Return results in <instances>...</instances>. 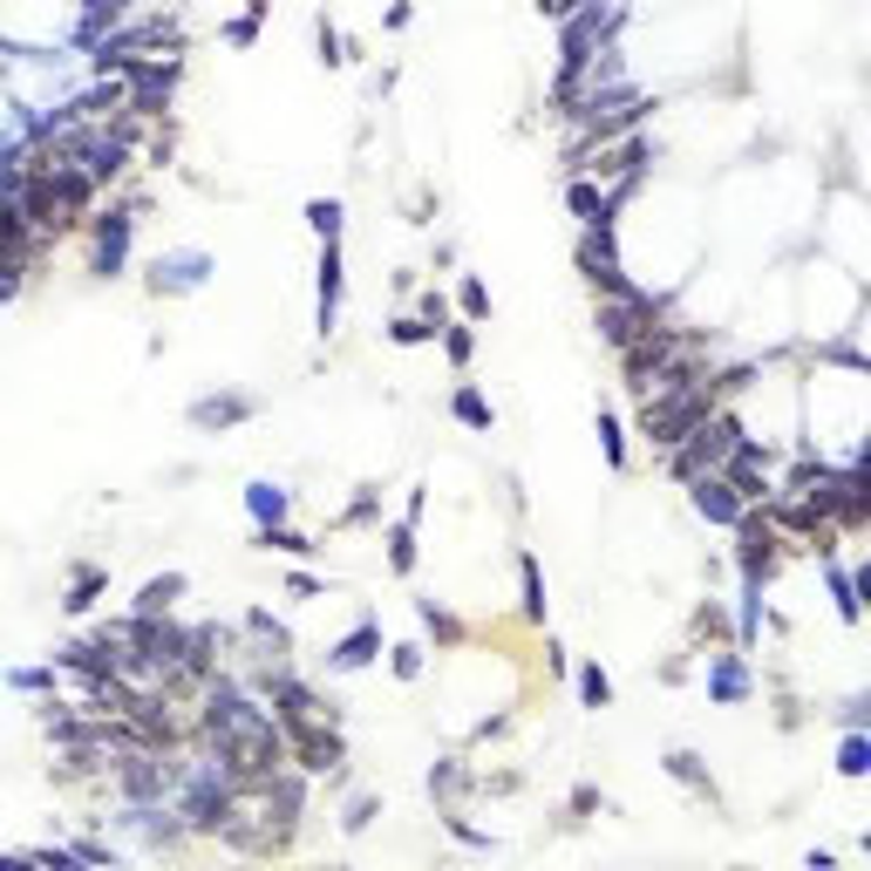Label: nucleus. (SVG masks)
<instances>
[{"mask_svg":"<svg viewBox=\"0 0 871 871\" xmlns=\"http://www.w3.org/2000/svg\"><path fill=\"white\" fill-rule=\"evenodd\" d=\"M702 416H715V381H674V389H654L640 408V436L660 450H674Z\"/></svg>","mask_w":871,"mask_h":871,"instance_id":"f257e3e1","label":"nucleus"},{"mask_svg":"<svg viewBox=\"0 0 871 871\" xmlns=\"http://www.w3.org/2000/svg\"><path fill=\"white\" fill-rule=\"evenodd\" d=\"M613 28H620V14H613V8H593V0L566 14V55H558V102H572V96H579L585 68H593V55L613 41Z\"/></svg>","mask_w":871,"mask_h":871,"instance_id":"f03ea898","label":"nucleus"},{"mask_svg":"<svg viewBox=\"0 0 871 871\" xmlns=\"http://www.w3.org/2000/svg\"><path fill=\"white\" fill-rule=\"evenodd\" d=\"M279 735H287V756L314 777H341L348 742L334 729V715H279Z\"/></svg>","mask_w":871,"mask_h":871,"instance_id":"7ed1b4c3","label":"nucleus"},{"mask_svg":"<svg viewBox=\"0 0 871 871\" xmlns=\"http://www.w3.org/2000/svg\"><path fill=\"white\" fill-rule=\"evenodd\" d=\"M735 443H742L735 416H722V408H715V416H702V422L674 443V477L687 483V477H702V470H722V456H729Z\"/></svg>","mask_w":871,"mask_h":871,"instance_id":"20e7f679","label":"nucleus"},{"mask_svg":"<svg viewBox=\"0 0 871 871\" xmlns=\"http://www.w3.org/2000/svg\"><path fill=\"white\" fill-rule=\"evenodd\" d=\"M177 762H164L157 749H130L116 762V790H123V804H177Z\"/></svg>","mask_w":871,"mask_h":871,"instance_id":"39448f33","label":"nucleus"},{"mask_svg":"<svg viewBox=\"0 0 871 871\" xmlns=\"http://www.w3.org/2000/svg\"><path fill=\"white\" fill-rule=\"evenodd\" d=\"M116 75L130 83V116H164V102L177 89V75H185V62H177V55H164V62H123Z\"/></svg>","mask_w":871,"mask_h":871,"instance_id":"423d86ee","label":"nucleus"},{"mask_svg":"<svg viewBox=\"0 0 871 871\" xmlns=\"http://www.w3.org/2000/svg\"><path fill=\"white\" fill-rule=\"evenodd\" d=\"M593 327H599L606 348H627V341L647 334V327H660V300H647V293H633V300H599Z\"/></svg>","mask_w":871,"mask_h":871,"instance_id":"0eeeda50","label":"nucleus"},{"mask_svg":"<svg viewBox=\"0 0 871 871\" xmlns=\"http://www.w3.org/2000/svg\"><path fill=\"white\" fill-rule=\"evenodd\" d=\"M735 545H742V552H735L742 585H762V579L777 572V531H770V518H756V504L735 518Z\"/></svg>","mask_w":871,"mask_h":871,"instance_id":"6e6552de","label":"nucleus"},{"mask_svg":"<svg viewBox=\"0 0 871 871\" xmlns=\"http://www.w3.org/2000/svg\"><path fill=\"white\" fill-rule=\"evenodd\" d=\"M204 279H212V252H198V245L150 260V293H198Z\"/></svg>","mask_w":871,"mask_h":871,"instance_id":"1a4fd4ad","label":"nucleus"},{"mask_svg":"<svg viewBox=\"0 0 871 871\" xmlns=\"http://www.w3.org/2000/svg\"><path fill=\"white\" fill-rule=\"evenodd\" d=\"M130 232H137L130 212H102L96 218V252H89V273L96 279H116L123 266H130Z\"/></svg>","mask_w":871,"mask_h":871,"instance_id":"9d476101","label":"nucleus"},{"mask_svg":"<svg viewBox=\"0 0 871 871\" xmlns=\"http://www.w3.org/2000/svg\"><path fill=\"white\" fill-rule=\"evenodd\" d=\"M762 464H770V456H762L756 443H735V450L722 456V477H729V491H735L742 504H770V477H762Z\"/></svg>","mask_w":871,"mask_h":871,"instance_id":"9b49d317","label":"nucleus"},{"mask_svg":"<svg viewBox=\"0 0 871 871\" xmlns=\"http://www.w3.org/2000/svg\"><path fill=\"white\" fill-rule=\"evenodd\" d=\"M314 327L334 334L341 327V239H320V293H314Z\"/></svg>","mask_w":871,"mask_h":871,"instance_id":"f8f14e48","label":"nucleus"},{"mask_svg":"<svg viewBox=\"0 0 871 871\" xmlns=\"http://www.w3.org/2000/svg\"><path fill=\"white\" fill-rule=\"evenodd\" d=\"M687 483H695V497H687V504H695L708 525H735L742 510H749V504H742V497L729 491V477H722V470H702V477H687Z\"/></svg>","mask_w":871,"mask_h":871,"instance_id":"ddd939ff","label":"nucleus"},{"mask_svg":"<svg viewBox=\"0 0 871 871\" xmlns=\"http://www.w3.org/2000/svg\"><path fill=\"white\" fill-rule=\"evenodd\" d=\"M260 416V402L252 395H204V402H191V429H239V422H252Z\"/></svg>","mask_w":871,"mask_h":871,"instance_id":"4468645a","label":"nucleus"},{"mask_svg":"<svg viewBox=\"0 0 871 871\" xmlns=\"http://www.w3.org/2000/svg\"><path fill=\"white\" fill-rule=\"evenodd\" d=\"M375 654H381V620H375V613H368V620L354 627V633L341 640L334 654H327V668H334V674H354V668H368Z\"/></svg>","mask_w":871,"mask_h":871,"instance_id":"2eb2a0df","label":"nucleus"},{"mask_svg":"<svg viewBox=\"0 0 871 871\" xmlns=\"http://www.w3.org/2000/svg\"><path fill=\"white\" fill-rule=\"evenodd\" d=\"M245 633L260 640V660H273V668H287V654H293V633L279 627L266 606H252V613H245Z\"/></svg>","mask_w":871,"mask_h":871,"instance_id":"dca6fc26","label":"nucleus"},{"mask_svg":"<svg viewBox=\"0 0 871 871\" xmlns=\"http://www.w3.org/2000/svg\"><path fill=\"white\" fill-rule=\"evenodd\" d=\"M28 239H35V225L21 218V204H14V198H0V260L28 266Z\"/></svg>","mask_w":871,"mask_h":871,"instance_id":"f3484780","label":"nucleus"},{"mask_svg":"<svg viewBox=\"0 0 871 871\" xmlns=\"http://www.w3.org/2000/svg\"><path fill=\"white\" fill-rule=\"evenodd\" d=\"M566 204H572L585 225H613V191H599L593 177H572V185H566Z\"/></svg>","mask_w":871,"mask_h":871,"instance_id":"a211bd4d","label":"nucleus"},{"mask_svg":"<svg viewBox=\"0 0 871 871\" xmlns=\"http://www.w3.org/2000/svg\"><path fill=\"white\" fill-rule=\"evenodd\" d=\"M287 491L279 483H245V510H252V525H287Z\"/></svg>","mask_w":871,"mask_h":871,"instance_id":"6ab92c4d","label":"nucleus"},{"mask_svg":"<svg viewBox=\"0 0 871 871\" xmlns=\"http://www.w3.org/2000/svg\"><path fill=\"white\" fill-rule=\"evenodd\" d=\"M708 695H715V702H742V695H749V674H742L735 654H722V660L708 668Z\"/></svg>","mask_w":871,"mask_h":871,"instance_id":"aec40b11","label":"nucleus"},{"mask_svg":"<svg viewBox=\"0 0 871 871\" xmlns=\"http://www.w3.org/2000/svg\"><path fill=\"white\" fill-rule=\"evenodd\" d=\"M185 585H191L185 572H164V579H150L143 593H137V613H171L177 599H185Z\"/></svg>","mask_w":871,"mask_h":871,"instance_id":"412c9836","label":"nucleus"},{"mask_svg":"<svg viewBox=\"0 0 871 871\" xmlns=\"http://www.w3.org/2000/svg\"><path fill=\"white\" fill-rule=\"evenodd\" d=\"M450 416L464 422V429H491V422H497V416H491V402H483V395L470 389V381H464V389L450 395Z\"/></svg>","mask_w":871,"mask_h":871,"instance_id":"4be33fe9","label":"nucleus"},{"mask_svg":"<svg viewBox=\"0 0 871 871\" xmlns=\"http://www.w3.org/2000/svg\"><path fill=\"white\" fill-rule=\"evenodd\" d=\"M518 585H525V620L545 627V579H538V558H531V552L518 558Z\"/></svg>","mask_w":871,"mask_h":871,"instance_id":"5701e85b","label":"nucleus"},{"mask_svg":"<svg viewBox=\"0 0 871 871\" xmlns=\"http://www.w3.org/2000/svg\"><path fill=\"white\" fill-rule=\"evenodd\" d=\"M102 585H110V572H102V566H75V585H68V599H62V606H68V613H89Z\"/></svg>","mask_w":871,"mask_h":871,"instance_id":"b1692460","label":"nucleus"},{"mask_svg":"<svg viewBox=\"0 0 871 871\" xmlns=\"http://www.w3.org/2000/svg\"><path fill=\"white\" fill-rule=\"evenodd\" d=\"M668 777H674V783H687V790H702V797H715V783H708V762H702L695 749H674V756H668Z\"/></svg>","mask_w":871,"mask_h":871,"instance_id":"393cba45","label":"nucleus"},{"mask_svg":"<svg viewBox=\"0 0 871 871\" xmlns=\"http://www.w3.org/2000/svg\"><path fill=\"white\" fill-rule=\"evenodd\" d=\"M252 545H260V552H287V558H306V552H314V545H306L300 531H287V525H260V531H252Z\"/></svg>","mask_w":871,"mask_h":871,"instance_id":"a878e982","label":"nucleus"},{"mask_svg":"<svg viewBox=\"0 0 871 871\" xmlns=\"http://www.w3.org/2000/svg\"><path fill=\"white\" fill-rule=\"evenodd\" d=\"M824 579H831V599H837V613H844V620H858V613H864V599H858V579L844 572L837 558H831V566H824Z\"/></svg>","mask_w":871,"mask_h":871,"instance_id":"bb28decb","label":"nucleus"},{"mask_svg":"<svg viewBox=\"0 0 871 871\" xmlns=\"http://www.w3.org/2000/svg\"><path fill=\"white\" fill-rule=\"evenodd\" d=\"M389 566H395L402 579L416 572V525H408V518H402V525H389Z\"/></svg>","mask_w":871,"mask_h":871,"instance_id":"cd10ccee","label":"nucleus"},{"mask_svg":"<svg viewBox=\"0 0 871 871\" xmlns=\"http://www.w3.org/2000/svg\"><path fill=\"white\" fill-rule=\"evenodd\" d=\"M579 702L585 708H613V681H606L599 660H585V668H579Z\"/></svg>","mask_w":871,"mask_h":871,"instance_id":"c85d7f7f","label":"nucleus"},{"mask_svg":"<svg viewBox=\"0 0 871 871\" xmlns=\"http://www.w3.org/2000/svg\"><path fill=\"white\" fill-rule=\"evenodd\" d=\"M306 225L320 239H341V198H306Z\"/></svg>","mask_w":871,"mask_h":871,"instance_id":"c756f323","label":"nucleus"},{"mask_svg":"<svg viewBox=\"0 0 871 871\" xmlns=\"http://www.w3.org/2000/svg\"><path fill=\"white\" fill-rule=\"evenodd\" d=\"M871 770V742L851 729V735H844V749H837V777H864Z\"/></svg>","mask_w":871,"mask_h":871,"instance_id":"7c9ffc66","label":"nucleus"},{"mask_svg":"<svg viewBox=\"0 0 871 871\" xmlns=\"http://www.w3.org/2000/svg\"><path fill=\"white\" fill-rule=\"evenodd\" d=\"M436 334H443V327H429L422 314H408V320H395V327H389V341H395V348H422V341H436Z\"/></svg>","mask_w":871,"mask_h":871,"instance_id":"2f4dec72","label":"nucleus"},{"mask_svg":"<svg viewBox=\"0 0 871 871\" xmlns=\"http://www.w3.org/2000/svg\"><path fill=\"white\" fill-rule=\"evenodd\" d=\"M464 762H436V770H429V797H464Z\"/></svg>","mask_w":871,"mask_h":871,"instance_id":"473e14b6","label":"nucleus"},{"mask_svg":"<svg viewBox=\"0 0 871 871\" xmlns=\"http://www.w3.org/2000/svg\"><path fill=\"white\" fill-rule=\"evenodd\" d=\"M389 668H395V681H416V674H422V647H416V640L389 647Z\"/></svg>","mask_w":871,"mask_h":871,"instance_id":"72a5a7b5","label":"nucleus"},{"mask_svg":"<svg viewBox=\"0 0 871 871\" xmlns=\"http://www.w3.org/2000/svg\"><path fill=\"white\" fill-rule=\"evenodd\" d=\"M8 687H21V695H48V687H55V668H14Z\"/></svg>","mask_w":871,"mask_h":871,"instance_id":"f704fd0d","label":"nucleus"},{"mask_svg":"<svg viewBox=\"0 0 871 871\" xmlns=\"http://www.w3.org/2000/svg\"><path fill=\"white\" fill-rule=\"evenodd\" d=\"M314 41H320V62H327V68H341V62H348V48H341V35H334V21H327V14H320Z\"/></svg>","mask_w":871,"mask_h":871,"instance_id":"c9c22d12","label":"nucleus"},{"mask_svg":"<svg viewBox=\"0 0 871 871\" xmlns=\"http://www.w3.org/2000/svg\"><path fill=\"white\" fill-rule=\"evenodd\" d=\"M599 443H606V464H627V436H620V422L599 408Z\"/></svg>","mask_w":871,"mask_h":871,"instance_id":"e433bc0d","label":"nucleus"},{"mask_svg":"<svg viewBox=\"0 0 871 871\" xmlns=\"http://www.w3.org/2000/svg\"><path fill=\"white\" fill-rule=\"evenodd\" d=\"M443 354H450L456 368H464L470 354H477V341H470V327H443Z\"/></svg>","mask_w":871,"mask_h":871,"instance_id":"4c0bfd02","label":"nucleus"},{"mask_svg":"<svg viewBox=\"0 0 871 871\" xmlns=\"http://www.w3.org/2000/svg\"><path fill=\"white\" fill-rule=\"evenodd\" d=\"M68 858H75V864H116V851H110V844H96V837H75Z\"/></svg>","mask_w":871,"mask_h":871,"instance_id":"58836bf2","label":"nucleus"},{"mask_svg":"<svg viewBox=\"0 0 871 871\" xmlns=\"http://www.w3.org/2000/svg\"><path fill=\"white\" fill-rule=\"evenodd\" d=\"M456 300H464V314H470V320L491 314V293H483V279H464V293H456Z\"/></svg>","mask_w":871,"mask_h":871,"instance_id":"ea45409f","label":"nucleus"},{"mask_svg":"<svg viewBox=\"0 0 871 871\" xmlns=\"http://www.w3.org/2000/svg\"><path fill=\"white\" fill-rule=\"evenodd\" d=\"M375 810H381V804H375V797H354V804H348V817H341V824H348V831H354V837H362V831H368V824H375Z\"/></svg>","mask_w":871,"mask_h":871,"instance_id":"a19ab883","label":"nucleus"},{"mask_svg":"<svg viewBox=\"0 0 871 871\" xmlns=\"http://www.w3.org/2000/svg\"><path fill=\"white\" fill-rule=\"evenodd\" d=\"M225 41H232V48H252V41H260V21H245V14H239L232 28H225Z\"/></svg>","mask_w":871,"mask_h":871,"instance_id":"79ce46f5","label":"nucleus"},{"mask_svg":"<svg viewBox=\"0 0 871 871\" xmlns=\"http://www.w3.org/2000/svg\"><path fill=\"white\" fill-rule=\"evenodd\" d=\"M14 293H21V266H14V260H0V306H8Z\"/></svg>","mask_w":871,"mask_h":871,"instance_id":"37998d69","label":"nucleus"}]
</instances>
